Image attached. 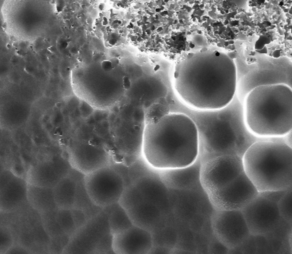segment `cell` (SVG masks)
<instances>
[{"label": "cell", "mask_w": 292, "mask_h": 254, "mask_svg": "<svg viewBox=\"0 0 292 254\" xmlns=\"http://www.w3.org/2000/svg\"><path fill=\"white\" fill-rule=\"evenodd\" d=\"M174 79L178 97L198 111L223 110L237 92L236 64L217 50L197 52L185 58L175 67Z\"/></svg>", "instance_id": "cell-1"}, {"label": "cell", "mask_w": 292, "mask_h": 254, "mask_svg": "<svg viewBox=\"0 0 292 254\" xmlns=\"http://www.w3.org/2000/svg\"><path fill=\"white\" fill-rule=\"evenodd\" d=\"M142 152L157 170L183 168L199 159L200 133L196 122L184 113H169L146 125Z\"/></svg>", "instance_id": "cell-2"}, {"label": "cell", "mask_w": 292, "mask_h": 254, "mask_svg": "<svg viewBox=\"0 0 292 254\" xmlns=\"http://www.w3.org/2000/svg\"><path fill=\"white\" fill-rule=\"evenodd\" d=\"M244 121L253 135L282 138L292 128V88L284 83L261 84L244 98Z\"/></svg>", "instance_id": "cell-3"}, {"label": "cell", "mask_w": 292, "mask_h": 254, "mask_svg": "<svg viewBox=\"0 0 292 254\" xmlns=\"http://www.w3.org/2000/svg\"><path fill=\"white\" fill-rule=\"evenodd\" d=\"M244 171L260 193L286 191L292 184V148L284 138L253 143L242 155Z\"/></svg>", "instance_id": "cell-4"}, {"label": "cell", "mask_w": 292, "mask_h": 254, "mask_svg": "<svg viewBox=\"0 0 292 254\" xmlns=\"http://www.w3.org/2000/svg\"><path fill=\"white\" fill-rule=\"evenodd\" d=\"M106 72L101 64L82 66L72 71V87L78 97L94 108L105 110L116 104L124 95L121 73Z\"/></svg>", "instance_id": "cell-5"}, {"label": "cell", "mask_w": 292, "mask_h": 254, "mask_svg": "<svg viewBox=\"0 0 292 254\" xmlns=\"http://www.w3.org/2000/svg\"><path fill=\"white\" fill-rule=\"evenodd\" d=\"M56 8L51 0H5L1 13L5 25L17 38H35L44 33Z\"/></svg>", "instance_id": "cell-6"}, {"label": "cell", "mask_w": 292, "mask_h": 254, "mask_svg": "<svg viewBox=\"0 0 292 254\" xmlns=\"http://www.w3.org/2000/svg\"><path fill=\"white\" fill-rule=\"evenodd\" d=\"M244 172L242 156L227 153L201 163L200 184L206 195L215 192Z\"/></svg>", "instance_id": "cell-7"}, {"label": "cell", "mask_w": 292, "mask_h": 254, "mask_svg": "<svg viewBox=\"0 0 292 254\" xmlns=\"http://www.w3.org/2000/svg\"><path fill=\"white\" fill-rule=\"evenodd\" d=\"M84 182L91 201L100 207L119 202L125 190L123 178L109 166L86 174Z\"/></svg>", "instance_id": "cell-8"}, {"label": "cell", "mask_w": 292, "mask_h": 254, "mask_svg": "<svg viewBox=\"0 0 292 254\" xmlns=\"http://www.w3.org/2000/svg\"><path fill=\"white\" fill-rule=\"evenodd\" d=\"M259 194L244 171L230 183L207 196L215 210H242Z\"/></svg>", "instance_id": "cell-9"}, {"label": "cell", "mask_w": 292, "mask_h": 254, "mask_svg": "<svg viewBox=\"0 0 292 254\" xmlns=\"http://www.w3.org/2000/svg\"><path fill=\"white\" fill-rule=\"evenodd\" d=\"M278 200L268 193H260L242 210L250 235H263L275 229L282 217Z\"/></svg>", "instance_id": "cell-10"}, {"label": "cell", "mask_w": 292, "mask_h": 254, "mask_svg": "<svg viewBox=\"0 0 292 254\" xmlns=\"http://www.w3.org/2000/svg\"><path fill=\"white\" fill-rule=\"evenodd\" d=\"M212 228L217 240L227 248H234L250 235L242 210H216Z\"/></svg>", "instance_id": "cell-11"}, {"label": "cell", "mask_w": 292, "mask_h": 254, "mask_svg": "<svg viewBox=\"0 0 292 254\" xmlns=\"http://www.w3.org/2000/svg\"><path fill=\"white\" fill-rule=\"evenodd\" d=\"M68 153L71 166L85 175L108 166L111 160L110 153L105 148L90 142H72Z\"/></svg>", "instance_id": "cell-12"}, {"label": "cell", "mask_w": 292, "mask_h": 254, "mask_svg": "<svg viewBox=\"0 0 292 254\" xmlns=\"http://www.w3.org/2000/svg\"><path fill=\"white\" fill-rule=\"evenodd\" d=\"M70 166L69 162L60 156L41 161L31 167L27 180L35 187L53 188L67 177Z\"/></svg>", "instance_id": "cell-13"}, {"label": "cell", "mask_w": 292, "mask_h": 254, "mask_svg": "<svg viewBox=\"0 0 292 254\" xmlns=\"http://www.w3.org/2000/svg\"><path fill=\"white\" fill-rule=\"evenodd\" d=\"M152 248V235L136 225L114 234L112 239V249L116 253H147Z\"/></svg>", "instance_id": "cell-14"}, {"label": "cell", "mask_w": 292, "mask_h": 254, "mask_svg": "<svg viewBox=\"0 0 292 254\" xmlns=\"http://www.w3.org/2000/svg\"><path fill=\"white\" fill-rule=\"evenodd\" d=\"M201 162L197 160L194 164L183 168L160 170V177L168 187L175 189H188L200 183Z\"/></svg>", "instance_id": "cell-15"}, {"label": "cell", "mask_w": 292, "mask_h": 254, "mask_svg": "<svg viewBox=\"0 0 292 254\" xmlns=\"http://www.w3.org/2000/svg\"><path fill=\"white\" fill-rule=\"evenodd\" d=\"M25 184L23 181L13 177L7 182V185L1 190V209H11L15 207L23 199L25 195Z\"/></svg>", "instance_id": "cell-16"}, {"label": "cell", "mask_w": 292, "mask_h": 254, "mask_svg": "<svg viewBox=\"0 0 292 254\" xmlns=\"http://www.w3.org/2000/svg\"><path fill=\"white\" fill-rule=\"evenodd\" d=\"M76 185L71 179L66 177L53 187V197L55 203L62 209H69L75 199Z\"/></svg>", "instance_id": "cell-17"}, {"label": "cell", "mask_w": 292, "mask_h": 254, "mask_svg": "<svg viewBox=\"0 0 292 254\" xmlns=\"http://www.w3.org/2000/svg\"><path fill=\"white\" fill-rule=\"evenodd\" d=\"M125 213V212L121 213L119 211H116V213H113L110 217V227H111V231L113 232V235L127 229L128 227L125 226V223L132 224L129 217L126 219Z\"/></svg>", "instance_id": "cell-18"}, {"label": "cell", "mask_w": 292, "mask_h": 254, "mask_svg": "<svg viewBox=\"0 0 292 254\" xmlns=\"http://www.w3.org/2000/svg\"><path fill=\"white\" fill-rule=\"evenodd\" d=\"M100 64H101L102 68H103L105 71H106V72L111 71L114 68L113 64L112 63L111 61H102Z\"/></svg>", "instance_id": "cell-19"}, {"label": "cell", "mask_w": 292, "mask_h": 254, "mask_svg": "<svg viewBox=\"0 0 292 254\" xmlns=\"http://www.w3.org/2000/svg\"><path fill=\"white\" fill-rule=\"evenodd\" d=\"M230 1H232L237 6L241 8H245L248 4V0H230Z\"/></svg>", "instance_id": "cell-20"}, {"label": "cell", "mask_w": 292, "mask_h": 254, "mask_svg": "<svg viewBox=\"0 0 292 254\" xmlns=\"http://www.w3.org/2000/svg\"><path fill=\"white\" fill-rule=\"evenodd\" d=\"M283 138H284V141L292 148V128L291 130H290V132L285 137H283Z\"/></svg>", "instance_id": "cell-21"}, {"label": "cell", "mask_w": 292, "mask_h": 254, "mask_svg": "<svg viewBox=\"0 0 292 254\" xmlns=\"http://www.w3.org/2000/svg\"><path fill=\"white\" fill-rule=\"evenodd\" d=\"M123 87L125 89H129L131 88V81L128 77H123Z\"/></svg>", "instance_id": "cell-22"}, {"label": "cell", "mask_w": 292, "mask_h": 254, "mask_svg": "<svg viewBox=\"0 0 292 254\" xmlns=\"http://www.w3.org/2000/svg\"><path fill=\"white\" fill-rule=\"evenodd\" d=\"M59 45L61 46V48H66L67 46H68V43H67V42L66 41V40L61 38V39H60L58 42V46H59Z\"/></svg>", "instance_id": "cell-23"}, {"label": "cell", "mask_w": 292, "mask_h": 254, "mask_svg": "<svg viewBox=\"0 0 292 254\" xmlns=\"http://www.w3.org/2000/svg\"><path fill=\"white\" fill-rule=\"evenodd\" d=\"M70 52H71V53H73V54H77L78 53V49H77V47H72L71 48V50H70Z\"/></svg>", "instance_id": "cell-24"}, {"label": "cell", "mask_w": 292, "mask_h": 254, "mask_svg": "<svg viewBox=\"0 0 292 254\" xmlns=\"http://www.w3.org/2000/svg\"><path fill=\"white\" fill-rule=\"evenodd\" d=\"M25 71H26L28 74H31V71H33V68L31 66H26L25 67Z\"/></svg>", "instance_id": "cell-25"}, {"label": "cell", "mask_w": 292, "mask_h": 254, "mask_svg": "<svg viewBox=\"0 0 292 254\" xmlns=\"http://www.w3.org/2000/svg\"><path fill=\"white\" fill-rule=\"evenodd\" d=\"M49 50H50V52H51V53H54V52L56 51V48L54 47V46H51V47L49 48Z\"/></svg>", "instance_id": "cell-26"}, {"label": "cell", "mask_w": 292, "mask_h": 254, "mask_svg": "<svg viewBox=\"0 0 292 254\" xmlns=\"http://www.w3.org/2000/svg\"><path fill=\"white\" fill-rule=\"evenodd\" d=\"M290 243H291V247H292V234H291V240H290Z\"/></svg>", "instance_id": "cell-27"}]
</instances>
